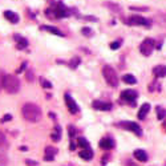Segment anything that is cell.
Masks as SVG:
<instances>
[{
    "instance_id": "obj_18",
    "label": "cell",
    "mask_w": 166,
    "mask_h": 166,
    "mask_svg": "<svg viewBox=\"0 0 166 166\" xmlns=\"http://www.w3.org/2000/svg\"><path fill=\"white\" fill-rule=\"evenodd\" d=\"M44 31H48V32H51V33H53V35H57V36H64V33H62L61 31H58L57 28H55V27H51V25H44V27H41Z\"/></svg>"
},
{
    "instance_id": "obj_11",
    "label": "cell",
    "mask_w": 166,
    "mask_h": 166,
    "mask_svg": "<svg viewBox=\"0 0 166 166\" xmlns=\"http://www.w3.org/2000/svg\"><path fill=\"white\" fill-rule=\"evenodd\" d=\"M66 15H68V12H66V8L62 5V3H58L57 7H56V9H55V16L60 19V17H65Z\"/></svg>"
},
{
    "instance_id": "obj_31",
    "label": "cell",
    "mask_w": 166,
    "mask_h": 166,
    "mask_svg": "<svg viewBox=\"0 0 166 166\" xmlns=\"http://www.w3.org/2000/svg\"><path fill=\"white\" fill-rule=\"evenodd\" d=\"M27 80H28V81H32V80H33L32 71H28V72H27Z\"/></svg>"
},
{
    "instance_id": "obj_34",
    "label": "cell",
    "mask_w": 166,
    "mask_h": 166,
    "mask_svg": "<svg viewBox=\"0 0 166 166\" xmlns=\"http://www.w3.org/2000/svg\"><path fill=\"white\" fill-rule=\"evenodd\" d=\"M8 120H11V116H9V114H8V116H5V117H4V118H3L2 121H3V122H4V121H8Z\"/></svg>"
},
{
    "instance_id": "obj_5",
    "label": "cell",
    "mask_w": 166,
    "mask_h": 166,
    "mask_svg": "<svg viewBox=\"0 0 166 166\" xmlns=\"http://www.w3.org/2000/svg\"><path fill=\"white\" fill-rule=\"evenodd\" d=\"M120 126L124 128V129H126V130L133 132L134 134H137V136H142L141 126H140L138 124H136V122H130V121H124V122L120 124Z\"/></svg>"
},
{
    "instance_id": "obj_17",
    "label": "cell",
    "mask_w": 166,
    "mask_h": 166,
    "mask_svg": "<svg viewBox=\"0 0 166 166\" xmlns=\"http://www.w3.org/2000/svg\"><path fill=\"white\" fill-rule=\"evenodd\" d=\"M150 110V105L149 104H143L141 108H140V112H138V118L140 120H143L146 117V114L149 113Z\"/></svg>"
},
{
    "instance_id": "obj_30",
    "label": "cell",
    "mask_w": 166,
    "mask_h": 166,
    "mask_svg": "<svg viewBox=\"0 0 166 166\" xmlns=\"http://www.w3.org/2000/svg\"><path fill=\"white\" fill-rule=\"evenodd\" d=\"M25 164H27V165H29V166H36V165H37V162H35V161H31V160H27V161H25Z\"/></svg>"
},
{
    "instance_id": "obj_35",
    "label": "cell",
    "mask_w": 166,
    "mask_h": 166,
    "mask_svg": "<svg viewBox=\"0 0 166 166\" xmlns=\"http://www.w3.org/2000/svg\"><path fill=\"white\" fill-rule=\"evenodd\" d=\"M2 87H3V79H0V89H2Z\"/></svg>"
},
{
    "instance_id": "obj_28",
    "label": "cell",
    "mask_w": 166,
    "mask_h": 166,
    "mask_svg": "<svg viewBox=\"0 0 166 166\" xmlns=\"http://www.w3.org/2000/svg\"><path fill=\"white\" fill-rule=\"evenodd\" d=\"M7 157L5 156H3V154H0V166H5L7 165Z\"/></svg>"
},
{
    "instance_id": "obj_2",
    "label": "cell",
    "mask_w": 166,
    "mask_h": 166,
    "mask_svg": "<svg viewBox=\"0 0 166 166\" xmlns=\"http://www.w3.org/2000/svg\"><path fill=\"white\" fill-rule=\"evenodd\" d=\"M3 88L11 94L17 93L20 89V81L13 75H4L3 76Z\"/></svg>"
},
{
    "instance_id": "obj_10",
    "label": "cell",
    "mask_w": 166,
    "mask_h": 166,
    "mask_svg": "<svg viewBox=\"0 0 166 166\" xmlns=\"http://www.w3.org/2000/svg\"><path fill=\"white\" fill-rule=\"evenodd\" d=\"M93 108L97 110H110L112 109V104L104 101H94L93 102Z\"/></svg>"
},
{
    "instance_id": "obj_7",
    "label": "cell",
    "mask_w": 166,
    "mask_h": 166,
    "mask_svg": "<svg viewBox=\"0 0 166 166\" xmlns=\"http://www.w3.org/2000/svg\"><path fill=\"white\" fill-rule=\"evenodd\" d=\"M64 100H65V105H66V108H68L69 112H71L72 114L79 113V110H80L79 105L76 104V101L71 97V96H69V94H65V96H64Z\"/></svg>"
},
{
    "instance_id": "obj_33",
    "label": "cell",
    "mask_w": 166,
    "mask_h": 166,
    "mask_svg": "<svg viewBox=\"0 0 166 166\" xmlns=\"http://www.w3.org/2000/svg\"><path fill=\"white\" fill-rule=\"evenodd\" d=\"M130 9H136V11H147L146 7H143V8H138V7H130Z\"/></svg>"
},
{
    "instance_id": "obj_38",
    "label": "cell",
    "mask_w": 166,
    "mask_h": 166,
    "mask_svg": "<svg viewBox=\"0 0 166 166\" xmlns=\"http://www.w3.org/2000/svg\"><path fill=\"white\" fill-rule=\"evenodd\" d=\"M165 166H166V162H165Z\"/></svg>"
},
{
    "instance_id": "obj_16",
    "label": "cell",
    "mask_w": 166,
    "mask_h": 166,
    "mask_svg": "<svg viewBox=\"0 0 166 166\" xmlns=\"http://www.w3.org/2000/svg\"><path fill=\"white\" fill-rule=\"evenodd\" d=\"M80 157L83 158V160H85V161H90L92 158H93V152H92L90 147L89 149H83L80 152Z\"/></svg>"
},
{
    "instance_id": "obj_9",
    "label": "cell",
    "mask_w": 166,
    "mask_h": 166,
    "mask_svg": "<svg viewBox=\"0 0 166 166\" xmlns=\"http://www.w3.org/2000/svg\"><path fill=\"white\" fill-rule=\"evenodd\" d=\"M100 147L101 149H105V150H109V149H113L114 147V141L109 137H105L100 141Z\"/></svg>"
},
{
    "instance_id": "obj_23",
    "label": "cell",
    "mask_w": 166,
    "mask_h": 166,
    "mask_svg": "<svg viewBox=\"0 0 166 166\" xmlns=\"http://www.w3.org/2000/svg\"><path fill=\"white\" fill-rule=\"evenodd\" d=\"M79 64H80V58L79 57H73L71 60V62H69V66H71L72 69H75V68H77V65Z\"/></svg>"
},
{
    "instance_id": "obj_25",
    "label": "cell",
    "mask_w": 166,
    "mask_h": 166,
    "mask_svg": "<svg viewBox=\"0 0 166 166\" xmlns=\"http://www.w3.org/2000/svg\"><path fill=\"white\" fill-rule=\"evenodd\" d=\"M7 143V138H5V134L3 132H0V146L5 145Z\"/></svg>"
},
{
    "instance_id": "obj_12",
    "label": "cell",
    "mask_w": 166,
    "mask_h": 166,
    "mask_svg": "<svg viewBox=\"0 0 166 166\" xmlns=\"http://www.w3.org/2000/svg\"><path fill=\"white\" fill-rule=\"evenodd\" d=\"M56 153H57V150L55 149V147H51V146L45 147V156H44V160L45 161H53Z\"/></svg>"
},
{
    "instance_id": "obj_24",
    "label": "cell",
    "mask_w": 166,
    "mask_h": 166,
    "mask_svg": "<svg viewBox=\"0 0 166 166\" xmlns=\"http://www.w3.org/2000/svg\"><path fill=\"white\" fill-rule=\"evenodd\" d=\"M40 83H41L43 88H47V89H51V88H52V84H51L48 80H45V79H40Z\"/></svg>"
},
{
    "instance_id": "obj_32",
    "label": "cell",
    "mask_w": 166,
    "mask_h": 166,
    "mask_svg": "<svg viewBox=\"0 0 166 166\" xmlns=\"http://www.w3.org/2000/svg\"><path fill=\"white\" fill-rule=\"evenodd\" d=\"M75 134H76L75 129H73V128L71 126V128H69V136H71V137H75Z\"/></svg>"
},
{
    "instance_id": "obj_27",
    "label": "cell",
    "mask_w": 166,
    "mask_h": 166,
    "mask_svg": "<svg viewBox=\"0 0 166 166\" xmlns=\"http://www.w3.org/2000/svg\"><path fill=\"white\" fill-rule=\"evenodd\" d=\"M121 45V41H113L112 44H110V49H113V51H116V49H118Z\"/></svg>"
},
{
    "instance_id": "obj_1",
    "label": "cell",
    "mask_w": 166,
    "mask_h": 166,
    "mask_svg": "<svg viewBox=\"0 0 166 166\" xmlns=\"http://www.w3.org/2000/svg\"><path fill=\"white\" fill-rule=\"evenodd\" d=\"M21 114L29 122H37V121L41 120V109L36 104H32V102L24 104V106L21 108Z\"/></svg>"
},
{
    "instance_id": "obj_37",
    "label": "cell",
    "mask_w": 166,
    "mask_h": 166,
    "mask_svg": "<svg viewBox=\"0 0 166 166\" xmlns=\"http://www.w3.org/2000/svg\"><path fill=\"white\" fill-rule=\"evenodd\" d=\"M164 19H165V21H166V16H165V17H164Z\"/></svg>"
},
{
    "instance_id": "obj_22",
    "label": "cell",
    "mask_w": 166,
    "mask_h": 166,
    "mask_svg": "<svg viewBox=\"0 0 166 166\" xmlns=\"http://www.w3.org/2000/svg\"><path fill=\"white\" fill-rule=\"evenodd\" d=\"M77 143H79V146H81L83 149H89V142H88L85 138L80 137L79 140H77Z\"/></svg>"
},
{
    "instance_id": "obj_3",
    "label": "cell",
    "mask_w": 166,
    "mask_h": 166,
    "mask_svg": "<svg viewBox=\"0 0 166 166\" xmlns=\"http://www.w3.org/2000/svg\"><path fill=\"white\" fill-rule=\"evenodd\" d=\"M102 75H104V79L108 85L113 87V88H116L118 85V76H117L116 71H114L110 65H105L104 68H102Z\"/></svg>"
},
{
    "instance_id": "obj_14",
    "label": "cell",
    "mask_w": 166,
    "mask_h": 166,
    "mask_svg": "<svg viewBox=\"0 0 166 166\" xmlns=\"http://www.w3.org/2000/svg\"><path fill=\"white\" fill-rule=\"evenodd\" d=\"M134 157H136V160H138L141 162H146L147 161V153L145 152V150H142V149L134 150Z\"/></svg>"
},
{
    "instance_id": "obj_26",
    "label": "cell",
    "mask_w": 166,
    "mask_h": 166,
    "mask_svg": "<svg viewBox=\"0 0 166 166\" xmlns=\"http://www.w3.org/2000/svg\"><path fill=\"white\" fill-rule=\"evenodd\" d=\"M157 112H158V118H160V120L164 118V117H165V114H166L165 110L162 109V108H160V106H158V108H157Z\"/></svg>"
},
{
    "instance_id": "obj_6",
    "label": "cell",
    "mask_w": 166,
    "mask_h": 166,
    "mask_svg": "<svg viewBox=\"0 0 166 166\" xmlns=\"http://www.w3.org/2000/svg\"><path fill=\"white\" fill-rule=\"evenodd\" d=\"M121 98L124 100V101L129 102V104H132L133 106L136 105V98H137V92L136 90H130V89H126L124 90L122 93H121Z\"/></svg>"
},
{
    "instance_id": "obj_20",
    "label": "cell",
    "mask_w": 166,
    "mask_h": 166,
    "mask_svg": "<svg viewBox=\"0 0 166 166\" xmlns=\"http://www.w3.org/2000/svg\"><path fill=\"white\" fill-rule=\"evenodd\" d=\"M122 81L124 83H126V84H130V85H134V84L137 83V79H136L133 75H124Z\"/></svg>"
},
{
    "instance_id": "obj_19",
    "label": "cell",
    "mask_w": 166,
    "mask_h": 166,
    "mask_svg": "<svg viewBox=\"0 0 166 166\" xmlns=\"http://www.w3.org/2000/svg\"><path fill=\"white\" fill-rule=\"evenodd\" d=\"M15 40L17 41V48H19V49H23L24 47H27V45H28L27 40L23 39V37H20L19 35H15Z\"/></svg>"
},
{
    "instance_id": "obj_8",
    "label": "cell",
    "mask_w": 166,
    "mask_h": 166,
    "mask_svg": "<svg viewBox=\"0 0 166 166\" xmlns=\"http://www.w3.org/2000/svg\"><path fill=\"white\" fill-rule=\"evenodd\" d=\"M129 24L130 25H145V27H149L150 21L145 19V17L140 16V15H133V16L129 17Z\"/></svg>"
},
{
    "instance_id": "obj_13",
    "label": "cell",
    "mask_w": 166,
    "mask_h": 166,
    "mask_svg": "<svg viewBox=\"0 0 166 166\" xmlns=\"http://www.w3.org/2000/svg\"><path fill=\"white\" fill-rule=\"evenodd\" d=\"M153 73L156 77H165L166 76V66L165 65H157L153 68Z\"/></svg>"
},
{
    "instance_id": "obj_36",
    "label": "cell",
    "mask_w": 166,
    "mask_h": 166,
    "mask_svg": "<svg viewBox=\"0 0 166 166\" xmlns=\"http://www.w3.org/2000/svg\"><path fill=\"white\" fill-rule=\"evenodd\" d=\"M129 166H137L136 164H129Z\"/></svg>"
},
{
    "instance_id": "obj_29",
    "label": "cell",
    "mask_w": 166,
    "mask_h": 166,
    "mask_svg": "<svg viewBox=\"0 0 166 166\" xmlns=\"http://www.w3.org/2000/svg\"><path fill=\"white\" fill-rule=\"evenodd\" d=\"M83 33H84L85 36H90V35H92L90 28H83Z\"/></svg>"
},
{
    "instance_id": "obj_21",
    "label": "cell",
    "mask_w": 166,
    "mask_h": 166,
    "mask_svg": "<svg viewBox=\"0 0 166 166\" xmlns=\"http://www.w3.org/2000/svg\"><path fill=\"white\" fill-rule=\"evenodd\" d=\"M52 140L53 141H58L60 140V137H61V129H60V126H56L53 129V132H52Z\"/></svg>"
},
{
    "instance_id": "obj_15",
    "label": "cell",
    "mask_w": 166,
    "mask_h": 166,
    "mask_svg": "<svg viewBox=\"0 0 166 166\" xmlns=\"http://www.w3.org/2000/svg\"><path fill=\"white\" fill-rule=\"evenodd\" d=\"M4 17L8 21H11V23H17V21H19V15L12 12V11H5V12H4Z\"/></svg>"
},
{
    "instance_id": "obj_4",
    "label": "cell",
    "mask_w": 166,
    "mask_h": 166,
    "mask_svg": "<svg viewBox=\"0 0 166 166\" xmlns=\"http://www.w3.org/2000/svg\"><path fill=\"white\" fill-rule=\"evenodd\" d=\"M154 45H156L154 40L150 39V37H147V39L143 40V41L141 43V45H140V52H141L143 56H149V55L153 52Z\"/></svg>"
}]
</instances>
